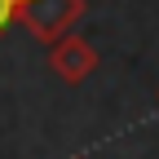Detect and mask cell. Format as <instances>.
Masks as SVG:
<instances>
[{"label":"cell","mask_w":159,"mask_h":159,"mask_svg":"<svg viewBox=\"0 0 159 159\" xmlns=\"http://www.w3.org/2000/svg\"><path fill=\"white\" fill-rule=\"evenodd\" d=\"M18 18L31 27V35L57 40L80 18V0H18Z\"/></svg>","instance_id":"6da1fadb"},{"label":"cell","mask_w":159,"mask_h":159,"mask_svg":"<svg viewBox=\"0 0 159 159\" xmlns=\"http://www.w3.org/2000/svg\"><path fill=\"white\" fill-rule=\"evenodd\" d=\"M53 66L62 71L66 80H80V75L93 66V49H89V44H80V40H71V44H62V49L53 53Z\"/></svg>","instance_id":"7a4b0ae2"},{"label":"cell","mask_w":159,"mask_h":159,"mask_svg":"<svg viewBox=\"0 0 159 159\" xmlns=\"http://www.w3.org/2000/svg\"><path fill=\"white\" fill-rule=\"evenodd\" d=\"M18 18V0H0V35H5V27Z\"/></svg>","instance_id":"3957f363"}]
</instances>
